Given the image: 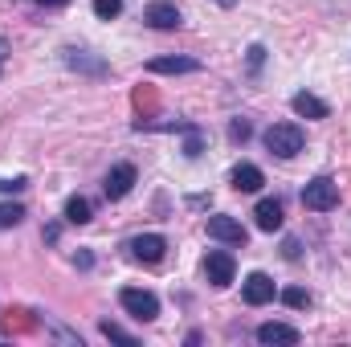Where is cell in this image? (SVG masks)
I'll use <instances>...</instances> for the list:
<instances>
[{"mask_svg":"<svg viewBox=\"0 0 351 347\" xmlns=\"http://www.w3.org/2000/svg\"><path fill=\"white\" fill-rule=\"evenodd\" d=\"M282 302L294 307V311H302V307H311V294H306L302 286H290V290H282Z\"/></svg>","mask_w":351,"mask_h":347,"instance_id":"obj_19","label":"cell"},{"mask_svg":"<svg viewBox=\"0 0 351 347\" xmlns=\"http://www.w3.org/2000/svg\"><path fill=\"white\" fill-rule=\"evenodd\" d=\"M143 21L152 29H180V8H176L172 0H152L143 8Z\"/></svg>","mask_w":351,"mask_h":347,"instance_id":"obj_9","label":"cell"},{"mask_svg":"<svg viewBox=\"0 0 351 347\" xmlns=\"http://www.w3.org/2000/svg\"><path fill=\"white\" fill-rule=\"evenodd\" d=\"M204 278L217 286V290H225L233 278H237V261L229 250H208V258H204Z\"/></svg>","mask_w":351,"mask_h":347,"instance_id":"obj_4","label":"cell"},{"mask_svg":"<svg viewBox=\"0 0 351 347\" xmlns=\"http://www.w3.org/2000/svg\"><path fill=\"white\" fill-rule=\"evenodd\" d=\"M127 250H131L135 261L156 265V261H164V254H168V237H164V233H139V237L127 241Z\"/></svg>","mask_w":351,"mask_h":347,"instance_id":"obj_5","label":"cell"},{"mask_svg":"<svg viewBox=\"0 0 351 347\" xmlns=\"http://www.w3.org/2000/svg\"><path fill=\"white\" fill-rule=\"evenodd\" d=\"M66 66H70V70H78V74H94V78H106V74H110V66H106V62L90 58V53H82V49H66Z\"/></svg>","mask_w":351,"mask_h":347,"instance_id":"obj_13","label":"cell"},{"mask_svg":"<svg viewBox=\"0 0 351 347\" xmlns=\"http://www.w3.org/2000/svg\"><path fill=\"white\" fill-rule=\"evenodd\" d=\"M98 331H102V335H106L110 344H127V347H135V344H139V335H131L127 327H119V323H110V319H106V323H102Z\"/></svg>","mask_w":351,"mask_h":347,"instance_id":"obj_18","label":"cell"},{"mask_svg":"<svg viewBox=\"0 0 351 347\" xmlns=\"http://www.w3.org/2000/svg\"><path fill=\"white\" fill-rule=\"evenodd\" d=\"M250 135H254V127H250V119H233V123H229V139H233V143H245Z\"/></svg>","mask_w":351,"mask_h":347,"instance_id":"obj_22","label":"cell"},{"mask_svg":"<svg viewBox=\"0 0 351 347\" xmlns=\"http://www.w3.org/2000/svg\"><path fill=\"white\" fill-rule=\"evenodd\" d=\"M208 237L221 241V246H241V250L250 241V233H245V225L237 217H208Z\"/></svg>","mask_w":351,"mask_h":347,"instance_id":"obj_6","label":"cell"},{"mask_svg":"<svg viewBox=\"0 0 351 347\" xmlns=\"http://www.w3.org/2000/svg\"><path fill=\"white\" fill-rule=\"evenodd\" d=\"M262 184H265V176H262L258 164H237V168H233V188H237V192H258Z\"/></svg>","mask_w":351,"mask_h":347,"instance_id":"obj_15","label":"cell"},{"mask_svg":"<svg viewBox=\"0 0 351 347\" xmlns=\"http://www.w3.org/2000/svg\"><path fill=\"white\" fill-rule=\"evenodd\" d=\"M25 221V208L21 204H0V229H12Z\"/></svg>","mask_w":351,"mask_h":347,"instance_id":"obj_20","label":"cell"},{"mask_svg":"<svg viewBox=\"0 0 351 347\" xmlns=\"http://www.w3.org/2000/svg\"><path fill=\"white\" fill-rule=\"evenodd\" d=\"M302 339L298 335V327H290V323H262L258 327V344H286V347H294Z\"/></svg>","mask_w":351,"mask_h":347,"instance_id":"obj_12","label":"cell"},{"mask_svg":"<svg viewBox=\"0 0 351 347\" xmlns=\"http://www.w3.org/2000/svg\"><path fill=\"white\" fill-rule=\"evenodd\" d=\"M262 62H265V49H262V45H250V74H258V70H262Z\"/></svg>","mask_w":351,"mask_h":347,"instance_id":"obj_23","label":"cell"},{"mask_svg":"<svg viewBox=\"0 0 351 347\" xmlns=\"http://www.w3.org/2000/svg\"><path fill=\"white\" fill-rule=\"evenodd\" d=\"M135 180H139L135 164H114V168L106 172V180H102V192H106V200H123V196L135 188Z\"/></svg>","mask_w":351,"mask_h":347,"instance_id":"obj_7","label":"cell"},{"mask_svg":"<svg viewBox=\"0 0 351 347\" xmlns=\"http://www.w3.org/2000/svg\"><path fill=\"white\" fill-rule=\"evenodd\" d=\"M4 62H8V41L0 37V74H4Z\"/></svg>","mask_w":351,"mask_h":347,"instance_id":"obj_27","label":"cell"},{"mask_svg":"<svg viewBox=\"0 0 351 347\" xmlns=\"http://www.w3.org/2000/svg\"><path fill=\"white\" fill-rule=\"evenodd\" d=\"M298 250H302V246H298V241H294V237H290V241H286V258L294 261V258H298Z\"/></svg>","mask_w":351,"mask_h":347,"instance_id":"obj_26","label":"cell"},{"mask_svg":"<svg viewBox=\"0 0 351 347\" xmlns=\"http://www.w3.org/2000/svg\"><path fill=\"white\" fill-rule=\"evenodd\" d=\"M21 188H29L25 176H16V180H0V192H21Z\"/></svg>","mask_w":351,"mask_h":347,"instance_id":"obj_24","label":"cell"},{"mask_svg":"<svg viewBox=\"0 0 351 347\" xmlns=\"http://www.w3.org/2000/svg\"><path fill=\"white\" fill-rule=\"evenodd\" d=\"M180 135H184V156H188V160H196V156L204 152V131H200L196 123H184V127H180Z\"/></svg>","mask_w":351,"mask_h":347,"instance_id":"obj_16","label":"cell"},{"mask_svg":"<svg viewBox=\"0 0 351 347\" xmlns=\"http://www.w3.org/2000/svg\"><path fill=\"white\" fill-rule=\"evenodd\" d=\"M147 70H152V74H196L200 62H196V58H152Z\"/></svg>","mask_w":351,"mask_h":347,"instance_id":"obj_14","label":"cell"},{"mask_svg":"<svg viewBox=\"0 0 351 347\" xmlns=\"http://www.w3.org/2000/svg\"><path fill=\"white\" fill-rule=\"evenodd\" d=\"M119 302H123V311H127L131 319H139V323H152V319L160 315V298H156L152 290H139V286H123V290H119Z\"/></svg>","mask_w":351,"mask_h":347,"instance_id":"obj_3","label":"cell"},{"mask_svg":"<svg viewBox=\"0 0 351 347\" xmlns=\"http://www.w3.org/2000/svg\"><path fill=\"white\" fill-rule=\"evenodd\" d=\"M262 139H265V147H269V156H278V160H294L306 147V135H302L298 123H274Z\"/></svg>","mask_w":351,"mask_h":347,"instance_id":"obj_1","label":"cell"},{"mask_svg":"<svg viewBox=\"0 0 351 347\" xmlns=\"http://www.w3.org/2000/svg\"><path fill=\"white\" fill-rule=\"evenodd\" d=\"M302 204H306L311 213H331V208L339 204V184H335L331 176H315V180H306V188H302Z\"/></svg>","mask_w":351,"mask_h":347,"instance_id":"obj_2","label":"cell"},{"mask_svg":"<svg viewBox=\"0 0 351 347\" xmlns=\"http://www.w3.org/2000/svg\"><path fill=\"white\" fill-rule=\"evenodd\" d=\"M41 8H62V4H70V0H37Z\"/></svg>","mask_w":351,"mask_h":347,"instance_id":"obj_28","label":"cell"},{"mask_svg":"<svg viewBox=\"0 0 351 347\" xmlns=\"http://www.w3.org/2000/svg\"><path fill=\"white\" fill-rule=\"evenodd\" d=\"M58 237H62V225H45V241H49V246H53V241H58Z\"/></svg>","mask_w":351,"mask_h":347,"instance_id":"obj_25","label":"cell"},{"mask_svg":"<svg viewBox=\"0 0 351 347\" xmlns=\"http://www.w3.org/2000/svg\"><path fill=\"white\" fill-rule=\"evenodd\" d=\"M282 200L278 196H265V200H258V208H254V221H258V229L262 233H278L282 229Z\"/></svg>","mask_w":351,"mask_h":347,"instance_id":"obj_10","label":"cell"},{"mask_svg":"<svg viewBox=\"0 0 351 347\" xmlns=\"http://www.w3.org/2000/svg\"><path fill=\"white\" fill-rule=\"evenodd\" d=\"M123 12V0H94V16H102V21H114Z\"/></svg>","mask_w":351,"mask_h":347,"instance_id":"obj_21","label":"cell"},{"mask_svg":"<svg viewBox=\"0 0 351 347\" xmlns=\"http://www.w3.org/2000/svg\"><path fill=\"white\" fill-rule=\"evenodd\" d=\"M290 106H294V115H302V119H327V115H331V106H327L319 94H311V90H298V94L290 98Z\"/></svg>","mask_w":351,"mask_h":347,"instance_id":"obj_11","label":"cell"},{"mask_svg":"<svg viewBox=\"0 0 351 347\" xmlns=\"http://www.w3.org/2000/svg\"><path fill=\"white\" fill-rule=\"evenodd\" d=\"M90 217H94V208H90L86 196H70V200H66V221H70V225H86Z\"/></svg>","mask_w":351,"mask_h":347,"instance_id":"obj_17","label":"cell"},{"mask_svg":"<svg viewBox=\"0 0 351 347\" xmlns=\"http://www.w3.org/2000/svg\"><path fill=\"white\" fill-rule=\"evenodd\" d=\"M221 4H225V8H233V0H221Z\"/></svg>","mask_w":351,"mask_h":347,"instance_id":"obj_29","label":"cell"},{"mask_svg":"<svg viewBox=\"0 0 351 347\" xmlns=\"http://www.w3.org/2000/svg\"><path fill=\"white\" fill-rule=\"evenodd\" d=\"M274 278L262 274V270H254L250 278H245V286H241V298L250 302V307H265V302H274Z\"/></svg>","mask_w":351,"mask_h":347,"instance_id":"obj_8","label":"cell"}]
</instances>
